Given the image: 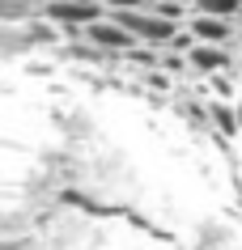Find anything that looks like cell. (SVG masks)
Returning a JSON list of instances; mask_svg holds the SVG:
<instances>
[{"instance_id":"cell-4","label":"cell","mask_w":242,"mask_h":250,"mask_svg":"<svg viewBox=\"0 0 242 250\" xmlns=\"http://www.w3.org/2000/svg\"><path fill=\"white\" fill-rule=\"evenodd\" d=\"M107 4V13H140L149 9V0H102Z\"/></svg>"},{"instance_id":"cell-6","label":"cell","mask_w":242,"mask_h":250,"mask_svg":"<svg viewBox=\"0 0 242 250\" xmlns=\"http://www.w3.org/2000/svg\"><path fill=\"white\" fill-rule=\"evenodd\" d=\"M149 4H153V0H149Z\"/></svg>"},{"instance_id":"cell-5","label":"cell","mask_w":242,"mask_h":250,"mask_svg":"<svg viewBox=\"0 0 242 250\" xmlns=\"http://www.w3.org/2000/svg\"><path fill=\"white\" fill-rule=\"evenodd\" d=\"M238 68H242V55H238Z\"/></svg>"},{"instance_id":"cell-3","label":"cell","mask_w":242,"mask_h":250,"mask_svg":"<svg viewBox=\"0 0 242 250\" xmlns=\"http://www.w3.org/2000/svg\"><path fill=\"white\" fill-rule=\"evenodd\" d=\"M161 72H170V77H183V72H191V60L178 51H161Z\"/></svg>"},{"instance_id":"cell-7","label":"cell","mask_w":242,"mask_h":250,"mask_svg":"<svg viewBox=\"0 0 242 250\" xmlns=\"http://www.w3.org/2000/svg\"><path fill=\"white\" fill-rule=\"evenodd\" d=\"M238 26H242V21H238Z\"/></svg>"},{"instance_id":"cell-2","label":"cell","mask_w":242,"mask_h":250,"mask_svg":"<svg viewBox=\"0 0 242 250\" xmlns=\"http://www.w3.org/2000/svg\"><path fill=\"white\" fill-rule=\"evenodd\" d=\"M191 9L196 13H208V17H238L242 21V0H191Z\"/></svg>"},{"instance_id":"cell-1","label":"cell","mask_w":242,"mask_h":250,"mask_svg":"<svg viewBox=\"0 0 242 250\" xmlns=\"http://www.w3.org/2000/svg\"><path fill=\"white\" fill-rule=\"evenodd\" d=\"M187 30L200 42H208V47H229V39L238 34V26H234L229 17H208V13H196L187 21Z\"/></svg>"}]
</instances>
